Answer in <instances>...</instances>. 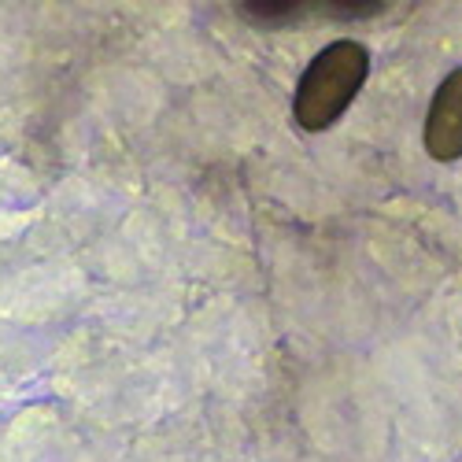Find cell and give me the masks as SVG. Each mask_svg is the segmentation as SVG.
<instances>
[{
    "instance_id": "6da1fadb",
    "label": "cell",
    "mask_w": 462,
    "mask_h": 462,
    "mask_svg": "<svg viewBox=\"0 0 462 462\" xmlns=\"http://www.w3.org/2000/svg\"><path fill=\"white\" fill-rule=\"evenodd\" d=\"M366 74H370V52L363 42H352V37L329 42L307 63V70L296 82V97H292L296 126L307 134L333 126L366 86Z\"/></svg>"
},
{
    "instance_id": "7a4b0ae2",
    "label": "cell",
    "mask_w": 462,
    "mask_h": 462,
    "mask_svg": "<svg viewBox=\"0 0 462 462\" xmlns=\"http://www.w3.org/2000/svg\"><path fill=\"white\" fill-rule=\"evenodd\" d=\"M426 152L440 163L462 160V67L451 70L433 93L426 115Z\"/></svg>"
}]
</instances>
